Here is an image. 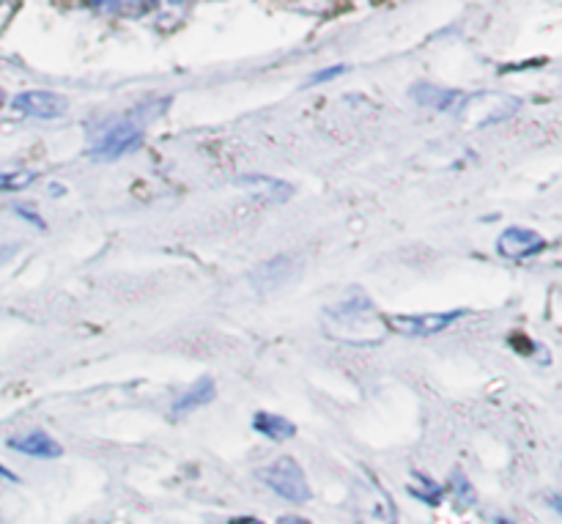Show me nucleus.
I'll return each mask as SVG.
<instances>
[{
	"label": "nucleus",
	"instance_id": "aec40b11",
	"mask_svg": "<svg viewBox=\"0 0 562 524\" xmlns=\"http://www.w3.org/2000/svg\"><path fill=\"white\" fill-rule=\"evenodd\" d=\"M494 524H514V522L505 520V516H497V520H494Z\"/></svg>",
	"mask_w": 562,
	"mask_h": 524
},
{
	"label": "nucleus",
	"instance_id": "6ab92c4d",
	"mask_svg": "<svg viewBox=\"0 0 562 524\" xmlns=\"http://www.w3.org/2000/svg\"><path fill=\"white\" fill-rule=\"evenodd\" d=\"M228 524H263V522L256 520V516H239V520H231Z\"/></svg>",
	"mask_w": 562,
	"mask_h": 524
},
{
	"label": "nucleus",
	"instance_id": "f3484780",
	"mask_svg": "<svg viewBox=\"0 0 562 524\" xmlns=\"http://www.w3.org/2000/svg\"><path fill=\"white\" fill-rule=\"evenodd\" d=\"M16 214H20V218H25L27 223H33V225H38V228H44V220L38 218V214H33V212H27V209H16Z\"/></svg>",
	"mask_w": 562,
	"mask_h": 524
},
{
	"label": "nucleus",
	"instance_id": "423d86ee",
	"mask_svg": "<svg viewBox=\"0 0 562 524\" xmlns=\"http://www.w3.org/2000/svg\"><path fill=\"white\" fill-rule=\"evenodd\" d=\"M543 250H547L543 236L532 228H521V225H510L497 239V253L508 261H521V258L538 256Z\"/></svg>",
	"mask_w": 562,
	"mask_h": 524
},
{
	"label": "nucleus",
	"instance_id": "20e7f679",
	"mask_svg": "<svg viewBox=\"0 0 562 524\" xmlns=\"http://www.w3.org/2000/svg\"><path fill=\"white\" fill-rule=\"evenodd\" d=\"M143 126L135 124V121H119V124L108 126L104 135L93 143L91 154L97 159H104V163H113V159L124 157V154L135 152L143 143Z\"/></svg>",
	"mask_w": 562,
	"mask_h": 524
},
{
	"label": "nucleus",
	"instance_id": "a211bd4d",
	"mask_svg": "<svg viewBox=\"0 0 562 524\" xmlns=\"http://www.w3.org/2000/svg\"><path fill=\"white\" fill-rule=\"evenodd\" d=\"M278 524H311V520H302V516H283Z\"/></svg>",
	"mask_w": 562,
	"mask_h": 524
},
{
	"label": "nucleus",
	"instance_id": "f257e3e1",
	"mask_svg": "<svg viewBox=\"0 0 562 524\" xmlns=\"http://www.w3.org/2000/svg\"><path fill=\"white\" fill-rule=\"evenodd\" d=\"M327 333L333 338L351 346H376L382 344V330H379L376 308L368 300H349L327 311Z\"/></svg>",
	"mask_w": 562,
	"mask_h": 524
},
{
	"label": "nucleus",
	"instance_id": "1a4fd4ad",
	"mask_svg": "<svg viewBox=\"0 0 562 524\" xmlns=\"http://www.w3.org/2000/svg\"><path fill=\"white\" fill-rule=\"evenodd\" d=\"M296 269L300 267H296V261L291 256L272 258V261L261 264V267L252 272V278H256L252 283H256L261 291H269V289H274V286L289 283V280L296 275Z\"/></svg>",
	"mask_w": 562,
	"mask_h": 524
},
{
	"label": "nucleus",
	"instance_id": "f8f14e48",
	"mask_svg": "<svg viewBox=\"0 0 562 524\" xmlns=\"http://www.w3.org/2000/svg\"><path fill=\"white\" fill-rule=\"evenodd\" d=\"M252 428H256L261 437L272 439V443H285L296 434V426L283 415H274V412H256L252 415Z\"/></svg>",
	"mask_w": 562,
	"mask_h": 524
},
{
	"label": "nucleus",
	"instance_id": "4468645a",
	"mask_svg": "<svg viewBox=\"0 0 562 524\" xmlns=\"http://www.w3.org/2000/svg\"><path fill=\"white\" fill-rule=\"evenodd\" d=\"M36 179V170H0V192H20Z\"/></svg>",
	"mask_w": 562,
	"mask_h": 524
},
{
	"label": "nucleus",
	"instance_id": "0eeeda50",
	"mask_svg": "<svg viewBox=\"0 0 562 524\" xmlns=\"http://www.w3.org/2000/svg\"><path fill=\"white\" fill-rule=\"evenodd\" d=\"M14 110L31 115V119L53 121L60 119L69 110V104H66L64 97L53 91H22L20 97H14Z\"/></svg>",
	"mask_w": 562,
	"mask_h": 524
},
{
	"label": "nucleus",
	"instance_id": "9d476101",
	"mask_svg": "<svg viewBox=\"0 0 562 524\" xmlns=\"http://www.w3.org/2000/svg\"><path fill=\"white\" fill-rule=\"evenodd\" d=\"M214 395H217V384H214V379H209V377L198 379V382L192 384L187 393H181L179 399L173 401V417H184V415H190V412L201 410V406L212 404Z\"/></svg>",
	"mask_w": 562,
	"mask_h": 524
},
{
	"label": "nucleus",
	"instance_id": "7ed1b4c3",
	"mask_svg": "<svg viewBox=\"0 0 562 524\" xmlns=\"http://www.w3.org/2000/svg\"><path fill=\"white\" fill-rule=\"evenodd\" d=\"M355 514L360 524H395V503L373 478H360L355 487Z\"/></svg>",
	"mask_w": 562,
	"mask_h": 524
},
{
	"label": "nucleus",
	"instance_id": "6e6552de",
	"mask_svg": "<svg viewBox=\"0 0 562 524\" xmlns=\"http://www.w3.org/2000/svg\"><path fill=\"white\" fill-rule=\"evenodd\" d=\"M9 448L16 454L33 456V459H58L64 456V445L49 437L47 432H27L20 437L9 439Z\"/></svg>",
	"mask_w": 562,
	"mask_h": 524
},
{
	"label": "nucleus",
	"instance_id": "39448f33",
	"mask_svg": "<svg viewBox=\"0 0 562 524\" xmlns=\"http://www.w3.org/2000/svg\"><path fill=\"white\" fill-rule=\"evenodd\" d=\"M467 313L464 308L459 311H445V313H415V316H390L387 327L395 330L401 335H412V338H428V335H439L456 324L459 319H464Z\"/></svg>",
	"mask_w": 562,
	"mask_h": 524
},
{
	"label": "nucleus",
	"instance_id": "f03ea898",
	"mask_svg": "<svg viewBox=\"0 0 562 524\" xmlns=\"http://www.w3.org/2000/svg\"><path fill=\"white\" fill-rule=\"evenodd\" d=\"M261 481L272 489L274 494H280L289 503H307L311 500V483H307L305 470L296 465L291 456H280L272 465H267L261 470Z\"/></svg>",
	"mask_w": 562,
	"mask_h": 524
},
{
	"label": "nucleus",
	"instance_id": "9b49d317",
	"mask_svg": "<svg viewBox=\"0 0 562 524\" xmlns=\"http://www.w3.org/2000/svg\"><path fill=\"white\" fill-rule=\"evenodd\" d=\"M412 97L417 99V104H423V108H434V110H456L459 108V102H464V97H461L459 91L431 86V82H420V86L412 88Z\"/></svg>",
	"mask_w": 562,
	"mask_h": 524
},
{
	"label": "nucleus",
	"instance_id": "dca6fc26",
	"mask_svg": "<svg viewBox=\"0 0 562 524\" xmlns=\"http://www.w3.org/2000/svg\"><path fill=\"white\" fill-rule=\"evenodd\" d=\"M346 71H349V66H344V64H338V66H327V69L316 71V75L311 77V82H307V86H322V82L335 80V77L346 75Z\"/></svg>",
	"mask_w": 562,
	"mask_h": 524
},
{
	"label": "nucleus",
	"instance_id": "ddd939ff",
	"mask_svg": "<svg viewBox=\"0 0 562 524\" xmlns=\"http://www.w3.org/2000/svg\"><path fill=\"white\" fill-rule=\"evenodd\" d=\"M239 185L252 187L258 198H267L269 203H280V201H289L291 198V185L278 179H269V176H241Z\"/></svg>",
	"mask_w": 562,
	"mask_h": 524
},
{
	"label": "nucleus",
	"instance_id": "2eb2a0df",
	"mask_svg": "<svg viewBox=\"0 0 562 524\" xmlns=\"http://www.w3.org/2000/svg\"><path fill=\"white\" fill-rule=\"evenodd\" d=\"M453 489H456V494H459V498L464 500L467 505L475 503V489H472V483L467 481L464 472H453Z\"/></svg>",
	"mask_w": 562,
	"mask_h": 524
}]
</instances>
